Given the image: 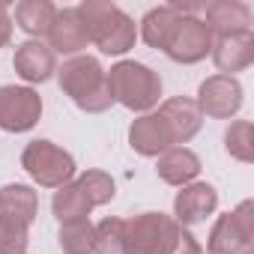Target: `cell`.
<instances>
[{
    "label": "cell",
    "instance_id": "obj_1",
    "mask_svg": "<svg viewBox=\"0 0 254 254\" xmlns=\"http://www.w3.org/2000/svg\"><path fill=\"white\" fill-rule=\"evenodd\" d=\"M87 30H90V42L111 57H120L126 51H132L138 42V27L132 21V15H126L117 3L111 0H84L78 6Z\"/></svg>",
    "mask_w": 254,
    "mask_h": 254
},
{
    "label": "cell",
    "instance_id": "obj_2",
    "mask_svg": "<svg viewBox=\"0 0 254 254\" xmlns=\"http://www.w3.org/2000/svg\"><path fill=\"white\" fill-rule=\"evenodd\" d=\"M57 81H60V90L87 114H102L114 105L111 99V90H108V78H105V69L96 57L90 54H78V57H69L60 69H57Z\"/></svg>",
    "mask_w": 254,
    "mask_h": 254
},
{
    "label": "cell",
    "instance_id": "obj_3",
    "mask_svg": "<svg viewBox=\"0 0 254 254\" xmlns=\"http://www.w3.org/2000/svg\"><path fill=\"white\" fill-rule=\"evenodd\" d=\"M108 90L111 99L120 102L123 108H129L135 114H150L159 99H162V78L159 72H153L150 66L138 63V60H120L114 63L108 72Z\"/></svg>",
    "mask_w": 254,
    "mask_h": 254
},
{
    "label": "cell",
    "instance_id": "obj_4",
    "mask_svg": "<svg viewBox=\"0 0 254 254\" xmlns=\"http://www.w3.org/2000/svg\"><path fill=\"white\" fill-rule=\"evenodd\" d=\"M21 168L42 189H60L75 177V159L51 141H30L21 153Z\"/></svg>",
    "mask_w": 254,
    "mask_h": 254
},
{
    "label": "cell",
    "instance_id": "obj_5",
    "mask_svg": "<svg viewBox=\"0 0 254 254\" xmlns=\"http://www.w3.org/2000/svg\"><path fill=\"white\" fill-rule=\"evenodd\" d=\"M180 227L165 212H141L126 218V248L129 254H168Z\"/></svg>",
    "mask_w": 254,
    "mask_h": 254
},
{
    "label": "cell",
    "instance_id": "obj_6",
    "mask_svg": "<svg viewBox=\"0 0 254 254\" xmlns=\"http://www.w3.org/2000/svg\"><path fill=\"white\" fill-rule=\"evenodd\" d=\"M251 239H254V203L242 200L236 209L215 218L206 239V254H242L245 248H251Z\"/></svg>",
    "mask_w": 254,
    "mask_h": 254
},
{
    "label": "cell",
    "instance_id": "obj_7",
    "mask_svg": "<svg viewBox=\"0 0 254 254\" xmlns=\"http://www.w3.org/2000/svg\"><path fill=\"white\" fill-rule=\"evenodd\" d=\"M42 117V96L33 87L3 84L0 87V129L21 135L30 132Z\"/></svg>",
    "mask_w": 254,
    "mask_h": 254
},
{
    "label": "cell",
    "instance_id": "obj_8",
    "mask_svg": "<svg viewBox=\"0 0 254 254\" xmlns=\"http://www.w3.org/2000/svg\"><path fill=\"white\" fill-rule=\"evenodd\" d=\"M242 84L236 81V75H209L200 87H197V111L212 117V120H230L239 114L242 108Z\"/></svg>",
    "mask_w": 254,
    "mask_h": 254
},
{
    "label": "cell",
    "instance_id": "obj_9",
    "mask_svg": "<svg viewBox=\"0 0 254 254\" xmlns=\"http://www.w3.org/2000/svg\"><path fill=\"white\" fill-rule=\"evenodd\" d=\"M209 51H212V30L197 15H183L171 42H168V48H165V54L174 63H183V66L200 63Z\"/></svg>",
    "mask_w": 254,
    "mask_h": 254
},
{
    "label": "cell",
    "instance_id": "obj_10",
    "mask_svg": "<svg viewBox=\"0 0 254 254\" xmlns=\"http://www.w3.org/2000/svg\"><path fill=\"white\" fill-rule=\"evenodd\" d=\"M218 206V191L209 183H189L174 197V221L183 227L206 221Z\"/></svg>",
    "mask_w": 254,
    "mask_h": 254
},
{
    "label": "cell",
    "instance_id": "obj_11",
    "mask_svg": "<svg viewBox=\"0 0 254 254\" xmlns=\"http://www.w3.org/2000/svg\"><path fill=\"white\" fill-rule=\"evenodd\" d=\"M90 45V30L78 12V6H66V9H57V18L48 30V48L54 54H69V57H78L84 48Z\"/></svg>",
    "mask_w": 254,
    "mask_h": 254
},
{
    "label": "cell",
    "instance_id": "obj_12",
    "mask_svg": "<svg viewBox=\"0 0 254 254\" xmlns=\"http://www.w3.org/2000/svg\"><path fill=\"white\" fill-rule=\"evenodd\" d=\"M129 147H132L138 156H147V159H159L165 150L174 147L171 132H168V123L162 120L159 111L141 114V117L129 126Z\"/></svg>",
    "mask_w": 254,
    "mask_h": 254
},
{
    "label": "cell",
    "instance_id": "obj_13",
    "mask_svg": "<svg viewBox=\"0 0 254 254\" xmlns=\"http://www.w3.org/2000/svg\"><path fill=\"white\" fill-rule=\"evenodd\" d=\"M12 69H15L18 78L27 81V84H45V81L57 72V54H54L42 39H27V42L15 45Z\"/></svg>",
    "mask_w": 254,
    "mask_h": 254
},
{
    "label": "cell",
    "instance_id": "obj_14",
    "mask_svg": "<svg viewBox=\"0 0 254 254\" xmlns=\"http://www.w3.org/2000/svg\"><path fill=\"white\" fill-rule=\"evenodd\" d=\"M159 114L162 120L168 123V132H171V141L174 147H183L189 144L197 132H200V123H203V114L197 111L194 99H186V96H174V99H165L159 105Z\"/></svg>",
    "mask_w": 254,
    "mask_h": 254
},
{
    "label": "cell",
    "instance_id": "obj_15",
    "mask_svg": "<svg viewBox=\"0 0 254 254\" xmlns=\"http://www.w3.org/2000/svg\"><path fill=\"white\" fill-rule=\"evenodd\" d=\"M218 75H233L242 72L254 63V33H227V36H215L212 39V51H209Z\"/></svg>",
    "mask_w": 254,
    "mask_h": 254
},
{
    "label": "cell",
    "instance_id": "obj_16",
    "mask_svg": "<svg viewBox=\"0 0 254 254\" xmlns=\"http://www.w3.org/2000/svg\"><path fill=\"white\" fill-rule=\"evenodd\" d=\"M203 24L212 30V39L227 33H251V9L242 0H212L203 6Z\"/></svg>",
    "mask_w": 254,
    "mask_h": 254
},
{
    "label": "cell",
    "instance_id": "obj_17",
    "mask_svg": "<svg viewBox=\"0 0 254 254\" xmlns=\"http://www.w3.org/2000/svg\"><path fill=\"white\" fill-rule=\"evenodd\" d=\"M156 174L162 183L168 186H189V183H197V174H200V159L197 153H191L189 147H171L159 156L156 162Z\"/></svg>",
    "mask_w": 254,
    "mask_h": 254
},
{
    "label": "cell",
    "instance_id": "obj_18",
    "mask_svg": "<svg viewBox=\"0 0 254 254\" xmlns=\"http://www.w3.org/2000/svg\"><path fill=\"white\" fill-rule=\"evenodd\" d=\"M39 212V194L24 183H6L0 189V218L30 227Z\"/></svg>",
    "mask_w": 254,
    "mask_h": 254
},
{
    "label": "cell",
    "instance_id": "obj_19",
    "mask_svg": "<svg viewBox=\"0 0 254 254\" xmlns=\"http://www.w3.org/2000/svg\"><path fill=\"white\" fill-rule=\"evenodd\" d=\"M180 18H183V15L174 9V3H168V6H153V9L141 18V39H144L150 48L165 51L168 42H171V36H174V30H177V24H180Z\"/></svg>",
    "mask_w": 254,
    "mask_h": 254
},
{
    "label": "cell",
    "instance_id": "obj_20",
    "mask_svg": "<svg viewBox=\"0 0 254 254\" xmlns=\"http://www.w3.org/2000/svg\"><path fill=\"white\" fill-rule=\"evenodd\" d=\"M54 18H57V6L51 3V0H21V3L15 6V24L30 39L48 36Z\"/></svg>",
    "mask_w": 254,
    "mask_h": 254
},
{
    "label": "cell",
    "instance_id": "obj_21",
    "mask_svg": "<svg viewBox=\"0 0 254 254\" xmlns=\"http://www.w3.org/2000/svg\"><path fill=\"white\" fill-rule=\"evenodd\" d=\"M51 212H54V218L63 224V221L87 218V215L93 212V206H90V200L84 197V191L78 189V183H66V186H60V189L54 191V197H51Z\"/></svg>",
    "mask_w": 254,
    "mask_h": 254
},
{
    "label": "cell",
    "instance_id": "obj_22",
    "mask_svg": "<svg viewBox=\"0 0 254 254\" xmlns=\"http://www.w3.org/2000/svg\"><path fill=\"white\" fill-rule=\"evenodd\" d=\"M93 239H96V224L90 218L63 221L57 230V242L63 254H93Z\"/></svg>",
    "mask_w": 254,
    "mask_h": 254
},
{
    "label": "cell",
    "instance_id": "obj_23",
    "mask_svg": "<svg viewBox=\"0 0 254 254\" xmlns=\"http://www.w3.org/2000/svg\"><path fill=\"white\" fill-rule=\"evenodd\" d=\"M224 150L230 159L242 162V165H251L254 162V126L248 120H236L227 126L224 132Z\"/></svg>",
    "mask_w": 254,
    "mask_h": 254
},
{
    "label": "cell",
    "instance_id": "obj_24",
    "mask_svg": "<svg viewBox=\"0 0 254 254\" xmlns=\"http://www.w3.org/2000/svg\"><path fill=\"white\" fill-rule=\"evenodd\" d=\"M93 254H129V248H126V218H102L96 224Z\"/></svg>",
    "mask_w": 254,
    "mask_h": 254
},
{
    "label": "cell",
    "instance_id": "obj_25",
    "mask_svg": "<svg viewBox=\"0 0 254 254\" xmlns=\"http://www.w3.org/2000/svg\"><path fill=\"white\" fill-rule=\"evenodd\" d=\"M75 183H78V189L84 191V197L90 200L93 209L111 203L114 194H117V183H114L111 174H105V171H84Z\"/></svg>",
    "mask_w": 254,
    "mask_h": 254
},
{
    "label": "cell",
    "instance_id": "obj_26",
    "mask_svg": "<svg viewBox=\"0 0 254 254\" xmlns=\"http://www.w3.org/2000/svg\"><path fill=\"white\" fill-rule=\"evenodd\" d=\"M30 233L24 224L0 218V254H27Z\"/></svg>",
    "mask_w": 254,
    "mask_h": 254
},
{
    "label": "cell",
    "instance_id": "obj_27",
    "mask_svg": "<svg viewBox=\"0 0 254 254\" xmlns=\"http://www.w3.org/2000/svg\"><path fill=\"white\" fill-rule=\"evenodd\" d=\"M168 254H203V248H200V242L189 233V227H180L174 245L168 248Z\"/></svg>",
    "mask_w": 254,
    "mask_h": 254
},
{
    "label": "cell",
    "instance_id": "obj_28",
    "mask_svg": "<svg viewBox=\"0 0 254 254\" xmlns=\"http://www.w3.org/2000/svg\"><path fill=\"white\" fill-rule=\"evenodd\" d=\"M12 39V18L6 12V3H0V48H6Z\"/></svg>",
    "mask_w": 254,
    "mask_h": 254
},
{
    "label": "cell",
    "instance_id": "obj_29",
    "mask_svg": "<svg viewBox=\"0 0 254 254\" xmlns=\"http://www.w3.org/2000/svg\"><path fill=\"white\" fill-rule=\"evenodd\" d=\"M242 254H254V251H251V248H245V251H242Z\"/></svg>",
    "mask_w": 254,
    "mask_h": 254
}]
</instances>
